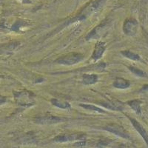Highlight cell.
Instances as JSON below:
<instances>
[{
    "label": "cell",
    "instance_id": "1",
    "mask_svg": "<svg viewBox=\"0 0 148 148\" xmlns=\"http://www.w3.org/2000/svg\"><path fill=\"white\" fill-rule=\"evenodd\" d=\"M15 100L19 105L22 106H32L34 105V94L29 91H22V92H16L14 94Z\"/></svg>",
    "mask_w": 148,
    "mask_h": 148
},
{
    "label": "cell",
    "instance_id": "2",
    "mask_svg": "<svg viewBox=\"0 0 148 148\" xmlns=\"http://www.w3.org/2000/svg\"><path fill=\"white\" fill-rule=\"evenodd\" d=\"M83 58L84 57L82 54L78 53H71L56 59V62L60 64H64V65H73L81 62Z\"/></svg>",
    "mask_w": 148,
    "mask_h": 148
},
{
    "label": "cell",
    "instance_id": "3",
    "mask_svg": "<svg viewBox=\"0 0 148 148\" xmlns=\"http://www.w3.org/2000/svg\"><path fill=\"white\" fill-rule=\"evenodd\" d=\"M108 28H109V23L108 22L104 21L102 23L100 24L99 25L95 27L90 33H89V34L86 37V39L90 40V39H99L105 34V33H107Z\"/></svg>",
    "mask_w": 148,
    "mask_h": 148
},
{
    "label": "cell",
    "instance_id": "4",
    "mask_svg": "<svg viewBox=\"0 0 148 148\" xmlns=\"http://www.w3.org/2000/svg\"><path fill=\"white\" fill-rule=\"evenodd\" d=\"M138 27V23L134 18H128L124 23L123 31L127 36H133L136 35Z\"/></svg>",
    "mask_w": 148,
    "mask_h": 148
},
{
    "label": "cell",
    "instance_id": "5",
    "mask_svg": "<svg viewBox=\"0 0 148 148\" xmlns=\"http://www.w3.org/2000/svg\"><path fill=\"white\" fill-rule=\"evenodd\" d=\"M66 119L60 118L58 116H42L39 118H36L34 121L39 125H53L56 123H60L62 121H66Z\"/></svg>",
    "mask_w": 148,
    "mask_h": 148
},
{
    "label": "cell",
    "instance_id": "6",
    "mask_svg": "<svg viewBox=\"0 0 148 148\" xmlns=\"http://www.w3.org/2000/svg\"><path fill=\"white\" fill-rule=\"evenodd\" d=\"M105 130L110 133H113L115 135H117L121 137L124 138H129L130 136L128 133L125 130V129L122 127L119 126L118 125H115V124H111V125H107L104 128Z\"/></svg>",
    "mask_w": 148,
    "mask_h": 148
},
{
    "label": "cell",
    "instance_id": "7",
    "mask_svg": "<svg viewBox=\"0 0 148 148\" xmlns=\"http://www.w3.org/2000/svg\"><path fill=\"white\" fill-rule=\"evenodd\" d=\"M84 137L85 136L81 134H63L54 138V141L56 142H67L75 140H84Z\"/></svg>",
    "mask_w": 148,
    "mask_h": 148
},
{
    "label": "cell",
    "instance_id": "8",
    "mask_svg": "<svg viewBox=\"0 0 148 148\" xmlns=\"http://www.w3.org/2000/svg\"><path fill=\"white\" fill-rule=\"evenodd\" d=\"M129 119L130 120V121H131L133 126L135 127V129L137 131H138V133L141 135V137L144 138V140H145V141L146 142L147 145H148V134L147 133L146 130H145V128H144V127L142 126L138 121H136V120L134 119Z\"/></svg>",
    "mask_w": 148,
    "mask_h": 148
},
{
    "label": "cell",
    "instance_id": "9",
    "mask_svg": "<svg viewBox=\"0 0 148 148\" xmlns=\"http://www.w3.org/2000/svg\"><path fill=\"white\" fill-rule=\"evenodd\" d=\"M105 49H106V45H105L104 42H98L97 44L96 45L94 51H93V53L92 55V59L94 61L99 60L104 54Z\"/></svg>",
    "mask_w": 148,
    "mask_h": 148
},
{
    "label": "cell",
    "instance_id": "10",
    "mask_svg": "<svg viewBox=\"0 0 148 148\" xmlns=\"http://www.w3.org/2000/svg\"><path fill=\"white\" fill-rule=\"evenodd\" d=\"M101 105L104 106V108L112 110H121L124 108V105L121 102L119 101H112V102H101L100 103Z\"/></svg>",
    "mask_w": 148,
    "mask_h": 148
},
{
    "label": "cell",
    "instance_id": "11",
    "mask_svg": "<svg viewBox=\"0 0 148 148\" xmlns=\"http://www.w3.org/2000/svg\"><path fill=\"white\" fill-rule=\"evenodd\" d=\"M130 82L124 79H116L115 82H113V85L116 88H119V89H126V88L130 87Z\"/></svg>",
    "mask_w": 148,
    "mask_h": 148
},
{
    "label": "cell",
    "instance_id": "12",
    "mask_svg": "<svg viewBox=\"0 0 148 148\" xmlns=\"http://www.w3.org/2000/svg\"><path fill=\"white\" fill-rule=\"evenodd\" d=\"M98 76L95 74H84L82 77V82L84 84H94L97 82Z\"/></svg>",
    "mask_w": 148,
    "mask_h": 148
},
{
    "label": "cell",
    "instance_id": "13",
    "mask_svg": "<svg viewBox=\"0 0 148 148\" xmlns=\"http://www.w3.org/2000/svg\"><path fill=\"white\" fill-rule=\"evenodd\" d=\"M141 101L138 100H132V101H128L127 104H129L130 106L131 107L132 109L138 114H140L141 112Z\"/></svg>",
    "mask_w": 148,
    "mask_h": 148
},
{
    "label": "cell",
    "instance_id": "14",
    "mask_svg": "<svg viewBox=\"0 0 148 148\" xmlns=\"http://www.w3.org/2000/svg\"><path fill=\"white\" fill-rule=\"evenodd\" d=\"M51 103L53 105L57 107V108H61V109H67V108H71V104L68 102L66 101H61L59 100L56 99H53L51 100Z\"/></svg>",
    "mask_w": 148,
    "mask_h": 148
},
{
    "label": "cell",
    "instance_id": "15",
    "mask_svg": "<svg viewBox=\"0 0 148 148\" xmlns=\"http://www.w3.org/2000/svg\"><path fill=\"white\" fill-rule=\"evenodd\" d=\"M121 53L125 57L129 59H131L133 61H138L140 59V56L137 54L134 53H132L129 51H121Z\"/></svg>",
    "mask_w": 148,
    "mask_h": 148
},
{
    "label": "cell",
    "instance_id": "16",
    "mask_svg": "<svg viewBox=\"0 0 148 148\" xmlns=\"http://www.w3.org/2000/svg\"><path fill=\"white\" fill-rule=\"evenodd\" d=\"M80 106L82 107L83 108L86 110H93L96 111V112H99V113H105L106 112L104 110H103L102 109L99 108H97L96 106H93L92 104H80Z\"/></svg>",
    "mask_w": 148,
    "mask_h": 148
},
{
    "label": "cell",
    "instance_id": "17",
    "mask_svg": "<svg viewBox=\"0 0 148 148\" xmlns=\"http://www.w3.org/2000/svg\"><path fill=\"white\" fill-rule=\"evenodd\" d=\"M129 69L130 71H131L133 73H134L136 76H139V77H146L147 76V74L145 73L144 71H142L140 69H138V68H136V67H130Z\"/></svg>",
    "mask_w": 148,
    "mask_h": 148
},
{
    "label": "cell",
    "instance_id": "18",
    "mask_svg": "<svg viewBox=\"0 0 148 148\" xmlns=\"http://www.w3.org/2000/svg\"><path fill=\"white\" fill-rule=\"evenodd\" d=\"M26 25H27V24L25 22H17L14 24L12 29L14 30H15V31H18V30L20 29V27H23V26Z\"/></svg>",
    "mask_w": 148,
    "mask_h": 148
},
{
    "label": "cell",
    "instance_id": "19",
    "mask_svg": "<svg viewBox=\"0 0 148 148\" xmlns=\"http://www.w3.org/2000/svg\"><path fill=\"white\" fill-rule=\"evenodd\" d=\"M85 145V141H83V140H81V141H79L77 143H76L74 145V146L76 147H83Z\"/></svg>",
    "mask_w": 148,
    "mask_h": 148
},
{
    "label": "cell",
    "instance_id": "20",
    "mask_svg": "<svg viewBox=\"0 0 148 148\" xmlns=\"http://www.w3.org/2000/svg\"><path fill=\"white\" fill-rule=\"evenodd\" d=\"M5 101V98L0 96V104H2V103H4Z\"/></svg>",
    "mask_w": 148,
    "mask_h": 148
},
{
    "label": "cell",
    "instance_id": "21",
    "mask_svg": "<svg viewBox=\"0 0 148 148\" xmlns=\"http://www.w3.org/2000/svg\"><path fill=\"white\" fill-rule=\"evenodd\" d=\"M141 90H148V84L144 85L143 88H141Z\"/></svg>",
    "mask_w": 148,
    "mask_h": 148
}]
</instances>
